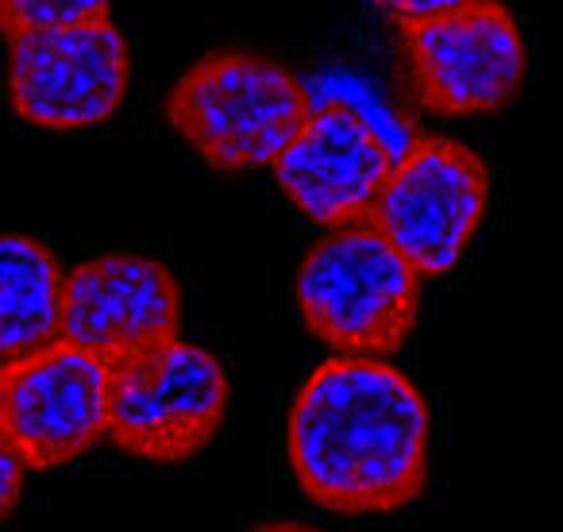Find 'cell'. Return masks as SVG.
<instances>
[{
  "mask_svg": "<svg viewBox=\"0 0 563 532\" xmlns=\"http://www.w3.org/2000/svg\"><path fill=\"white\" fill-rule=\"evenodd\" d=\"M429 406L406 370L378 355H340L294 398V483L324 513H398L429 486Z\"/></svg>",
  "mask_w": 563,
  "mask_h": 532,
  "instance_id": "1",
  "label": "cell"
},
{
  "mask_svg": "<svg viewBox=\"0 0 563 532\" xmlns=\"http://www.w3.org/2000/svg\"><path fill=\"white\" fill-rule=\"evenodd\" d=\"M309 120V89L278 58L224 47L197 58L166 93V124L224 174L274 166Z\"/></svg>",
  "mask_w": 563,
  "mask_h": 532,
  "instance_id": "2",
  "label": "cell"
},
{
  "mask_svg": "<svg viewBox=\"0 0 563 532\" xmlns=\"http://www.w3.org/2000/svg\"><path fill=\"white\" fill-rule=\"evenodd\" d=\"M306 329L340 355H394L406 347L421 309L417 266L375 220L332 228L298 266Z\"/></svg>",
  "mask_w": 563,
  "mask_h": 532,
  "instance_id": "3",
  "label": "cell"
},
{
  "mask_svg": "<svg viewBox=\"0 0 563 532\" xmlns=\"http://www.w3.org/2000/svg\"><path fill=\"white\" fill-rule=\"evenodd\" d=\"M228 375L178 332L109 363V440L143 463H186L217 440Z\"/></svg>",
  "mask_w": 563,
  "mask_h": 532,
  "instance_id": "4",
  "label": "cell"
},
{
  "mask_svg": "<svg viewBox=\"0 0 563 532\" xmlns=\"http://www.w3.org/2000/svg\"><path fill=\"white\" fill-rule=\"evenodd\" d=\"M401 78L437 117H498L514 104L529 70L521 27L501 0L398 20Z\"/></svg>",
  "mask_w": 563,
  "mask_h": 532,
  "instance_id": "5",
  "label": "cell"
},
{
  "mask_svg": "<svg viewBox=\"0 0 563 532\" xmlns=\"http://www.w3.org/2000/svg\"><path fill=\"white\" fill-rule=\"evenodd\" d=\"M490 204V166L478 151L444 135H417L375 201V224L417 266L444 278L463 263Z\"/></svg>",
  "mask_w": 563,
  "mask_h": 532,
  "instance_id": "6",
  "label": "cell"
},
{
  "mask_svg": "<svg viewBox=\"0 0 563 532\" xmlns=\"http://www.w3.org/2000/svg\"><path fill=\"white\" fill-rule=\"evenodd\" d=\"M132 51L112 16L9 35V101L27 128L81 132L120 112Z\"/></svg>",
  "mask_w": 563,
  "mask_h": 532,
  "instance_id": "7",
  "label": "cell"
},
{
  "mask_svg": "<svg viewBox=\"0 0 563 532\" xmlns=\"http://www.w3.org/2000/svg\"><path fill=\"white\" fill-rule=\"evenodd\" d=\"M0 436L27 470H55L109 436V363L66 340L0 367Z\"/></svg>",
  "mask_w": 563,
  "mask_h": 532,
  "instance_id": "8",
  "label": "cell"
},
{
  "mask_svg": "<svg viewBox=\"0 0 563 532\" xmlns=\"http://www.w3.org/2000/svg\"><path fill=\"white\" fill-rule=\"evenodd\" d=\"M394 158L398 151L367 117L347 104H324L274 158V186L313 224H360L375 212Z\"/></svg>",
  "mask_w": 563,
  "mask_h": 532,
  "instance_id": "9",
  "label": "cell"
},
{
  "mask_svg": "<svg viewBox=\"0 0 563 532\" xmlns=\"http://www.w3.org/2000/svg\"><path fill=\"white\" fill-rule=\"evenodd\" d=\"M181 329L178 278L158 258L101 255L63 282V340L104 363Z\"/></svg>",
  "mask_w": 563,
  "mask_h": 532,
  "instance_id": "10",
  "label": "cell"
},
{
  "mask_svg": "<svg viewBox=\"0 0 563 532\" xmlns=\"http://www.w3.org/2000/svg\"><path fill=\"white\" fill-rule=\"evenodd\" d=\"M63 282L47 243L0 232V367L63 340Z\"/></svg>",
  "mask_w": 563,
  "mask_h": 532,
  "instance_id": "11",
  "label": "cell"
},
{
  "mask_svg": "<svg viewBox=\"0 0 563 532\" xmlns=\"http://www.w3.org/2000/svg\"><path fill=\"white\" fill-rule=\"evenodd\" d=\"M112 0H0V32L16 35L32 27L81 24L109 16Z\"/></svg>",
  "mask_w": 563,
  "mask_h": 532,
  "instance_id": "12",
  "label": "cell"
},
{
  "mask_svg": "<svg viewBox=\"0 0 563 532\" xmlns=\"http://www.w3.org/2000/svg\"><path fill=\"white\" fill-rule=\"evenodd\" d=\"M24 475H27V463L20 459V452L9 440L0 436V524L9 521L12 509H16L20 490H24Z\"/></svg>",
  "mask_w": 563,
  "mask_h": 532,
  "instance_id": "13",
  "label": "cell"
},
{
  "mask_svg": "<svg viewBox=\"0 0 563 532\" xmlns=\"http://www.w3.org/2000/svg\"><path fill=\"white\" fill-rule=\"evenodd\" d=\"M386 16L394 20H413V16H429V12H444V9H460V4H475V0H378Z\"/></svg>",
  "mask_w": 563,
  "mask_h": 532,
  "instance_id": "14",
  "label": "cell"
}]
</instances>
